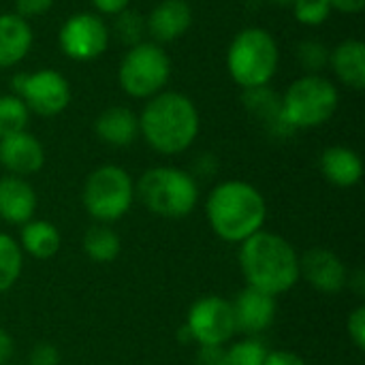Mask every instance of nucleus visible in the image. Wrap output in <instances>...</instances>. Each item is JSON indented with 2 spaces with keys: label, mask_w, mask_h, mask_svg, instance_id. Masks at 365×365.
I'll return each mask as SVG.
<instances>
[{
  "label": "nucleus",
  "mask_w": 365,
  "mask_h": 365,
  "mask_svg": "<svg viewBox=\"0 0 365 365\" xmlns=\"http://www.w3.org/2000/svg\"><path fill=\"white\" fill-rule=\"evenodd\" d=\"M192 26V6L186 0H160L145 19V32L154 43H173Z\"/></svg>",
  "instance_id": "15"
},
{
  "label": "nucleus",
  "mask_w": 365,
  "mask_h": 365,
  "mask_svg": "<svg viewBox=\"0 0 365 365\" xmlns=\"http://www.w3.org/2000/svg\"><path fill=\"white\" fill-rule=\"evenodd\" d=\"M113 34L115 38L126 45V47H135L139 43H143V36H145V19L141 17L139 11L135 9H126L122 13L115 15L113 19Z\"/></svg>",
  "instance_id": "27"
},
{
  "label": "nucleus",
  "mask_w": 365,
  "mask_h": 365,
  "mask_svg": "<svg viewBox=\"0 0 365 365\" xmlns=\"http://www.w3.org/2000/svg\"><path fill=\"white\" fill-rule=\"evenodd\" d=\"M32 26L17 13H0V68L19 64L32 49Z\"/></svg>",
  "instance_id": "19"
},
{
  "label": "nucleus",
  "mask_w": 365,
  "mask_h": 365,
  "mask_svg": "<svg viewBox=\"0 0 365 365\" xmlns=\"http://www.w3.org/2000/svg\"><path fill=\"white\" fill-rule=\"evenodd\" d=\"M205 218L220 240L242 244L263 231L267 220V203L257 186L244 180H227L214 186L207 195Z\"/></svg>",
  "instance_id": "2"
},
{
  "label": "nucleus",
  "mask_w": 365,
  "mask_h": 365,
  "mask_svg": "<svg viewBox=\"0 0 365 365\" xmlns=\"http://www.w3.org/2000/svg\"><path fill=\"white\" fill-rule=\"evenodd\" d=\"M109 38L111 32L105 19L86 11L71 15L58 32V45L62 53L75 62H90L101 58L109 47Z\"/></svg>",
  "instance_id": "11"
},
{
  "label": "nucleus",
  "mask_w": 365,
  "mask_h": 365,
  "mask_svg": "<svg viewBox=\"0 0 365 365\" xmlns=\"http://www.w3.org/2000/svg\"><path fill=\"white\" fill-rule=\"evenodd\" d=\"M53 6V0H15V11L24 19L41 17Z\"/></svg>",
  "instance_id": "32"
},
{
  "label": "nucleus",
  "mask_w": 365,
  "mask_h": 365,
  "mask_svg": "<svg viewBox=\"0 0 365 365\" xmlns=\"http://www.w3.org/2000/svg\"><path fill=\"white\" fill-rule=\"evenodd\" d=\"M284 122L293 130L317 128L329 122L338 109L340 94L336 83L323 75H304L295 79L280 96Z\"/></svg>",
  "instance_id": "6"
},
{
  "label": "nucleus",
  "mask_w": 365,
  "mask_h": 365,
  "mask_svg": "<svg viewBox=\"0 0 365 365\" xmlns=\"http://www.w3.org/2000/svg\"><path fill=\"white\" fill-rule=\"evenodd\" d=\"M94 133L103 143L111 148H128L139 137V115L122 105L109 107L98 113Z\"/></svg>",
  "instance_id": "18"
},
{
  "label": "nucleus",
  "mask_w": 365,
  "mask_h": 365,
  "mask_svg": "<svg viewBox=\"0 0 365 365\" xmlns=\"http://www.w3.org/2000/svg\"><path fill=\"white\" fill-rule=\"evenodd\" d=\"M182 334L184 340L197 342L199 346H225L237 334L231 302L220 295L197 299L188 310Z\"/></svg>",
  "instance_id": "10"
},
{
  "label": "nucleus",
  "mask_w": 365,
  "mask_h": 365,
  "mask_svg": "<svg viewBox=\"0 0 365 365\" xmlns=\"http://www.w3.org/2000/svg\"><path fill=\"white\" fill-rule=\"evenodd\" d=\"M83 252L94 263H113L122 252V240L109 225H94L83 235Z\"/></svg>",
  "instance_id": "23"
},
{
  "label": "nucleus",
  "mask_w": 365,
  "mask_h": 365,
  "mask_svg": "<svg viewBox=\"0 0 365 365\" xmlns=\"http://www.w3.org/2000/svg\"><path fill=\"white\" fill-rule=\"evenodd\" d=\"M13 94L24 101L30 113H36L41 118L60 115L68 107L73 96L68 79L53 68L15 75Z\"/></svg>",
  "instance_id": "9"
},
{
  "label": "nucleus",
  "mask_w": 365,
  "mask_h": 365,
  "mask_svg": "<svg viewBox=\"0 0 365 365\" xmlns=\"http://www.w3.org/2000/svg\"><path fill=\"white\" fill-rule=\"evenodd\" d=\"M28 365H60V351L51 342H38L30 351Z\"/></svg>",
  "instance_id": "31"
},
{
  "label": "nucleus",
  "mask_w": 365,
  "mask_h": 365,
  "mask_svg": "<svg viewBox=\"0 0 365 365\" xmlns=\"http://www.w3.org/2000/svg\"><path fill=\"white\" fill-rule=\"evenodd\" d=\"M13 353H15V342H13L11 334L0 329V365L11 364Z\"/></svg>",
  "instance_id": "37"
},
{
  "label": "nucleus",
  "mask_w": 365,
  "mask_h": 365,
  "mask_svg": "<svg viewBox=\"0 0 365 365\" xmlns=\"http://www.w3.org/2000/svg\"><path fill=\"white\" fill-rule=\"evenodd\" d=\"M267 353V346L259 338H244L225 349L222 365H263Z\"/></svg>",
  "instance_id": "26"
},
{
  "label": "nucleus",
  "mask_w": 365,
  "mask_h": 365,
  "mask_svg": "<svg viewBox=\"0 0 365 365\" xmlns=\"http://www.w3.org/2000/svg\"><path fill=\"white\" fill-rule=\"evenodd\" d=\"M346 329H349V338L355 344L357 351L365 349V306H357L349 321H346Z\"/></svg>",
  "instance_id": "30"
},
{
  "label": "nucleus",
  "mask_w": 365,
  "mask_h": 365,
  "mask_svg": "<svg viewBox=\"0 0 365 365\" xmlns=\"http://www.w3.org/2000/svg\"><path fill=\"white\" fill-rule=\"evenodd\" d=\"M30 122V111L24 101L15 94L0 96V139L26 130Z\"/></svg>",
  "instance_id": "25"
},
{
  "label": "nucleus",
  "mask_w": 365,
  "mask_h": 365,
  "mask_svg": "<svg viewBox=\"0 0 365 365\" xmlns=\"http://www.w3.org/2000/svg\"><path fill=\"white\" fill-rule=\"evenodd\" d=\"M36 192L26 178H0V220L9 225H26L36 212Z\"/></svg>",
  "instance_id": "16"
},
{
  "label": "nucleus",
  "mask_w": 365,
  "mask_h": 365,
  "mask_svg": "<svg viewBox=\"0 0 365 365\" xmlns=\"http://www.w3.org/2000/svg\"><path fill=\"white\" fill-rule=\"evenodd\" d=\"M242 101H244L246 111H248L259 124H263V128H265L269 135H274V137H289V135L295 133V130L284 122L280 96H278L269 86L244 90Z\"/></svg>",
  "instance_id": "17"
},
{
  "label": "nucleus",
  "mask_w": 365,
  "mask_h": 365,
  "mask_svg": "<svg viewBox=\"0 0 365 365\" xmlns=\"http://www.w3.org/2000/svg\"><path fill=\"white\" fill-rule=\"evenodd\" d=\"M263 365H308L299 355L291 353V351H274L267 353V359Z\"/></svg>",
  "instance_id": "34"
},
{
  "label": "nucleus",
  "mask_w": 365,
  "mask_h": 365,
  "mask_svg": "<svg viewBox=\"0 0 365 365\" xmlns=\"http://www.w3.org/2000/svg\"><path fill=\"white\" fill-rule=\"evenodd\" d=\"M231 308L235 319V331L244 334L246 338H257L259 334L267 331L274 325L278 312L276 297L252 287L242 289L231 302Z\"/></svg>",
  "instance_id": "13"
},
{
  "label": "nucleus",
  "mask_w": 365,
  "mask_h": 365,
  "mask_svg": "<svg viewBox=\"0 0 365 365\" xmlns=\"http://www.w3.org/2000/svg\"><path fill=\"white\" fill-rule=\"evenodd\" d=\"M240 269L248 287L267 295H282L299 280V255L278 233L259 231L240 244Z\"/></svg>",
  "instance_id": "3"
},
{
  "label": "nucleus",
  "mask_w": 365,
  "mask_h": 365,
  "mask_svg": "<svg viewBox=\"0 0 365 365\" xmlns=\"http://www.w3.org/2000/svg\"><path fill=\"white\" fill-rule=\"evenodd\" d=\"M19 248L32 259L47 261L58 255L62 237L53 222L49 220H28L19 231Z\"/></svg>",
  "instance_id": "22"
},
{
  "label": "nucleus",
  "mask_w": 365,
  "mask_h": 365,
  "mask_svg": "<svg viewBox=\"0 0 365 365\" xmlns=\"http://www.w3.org/2000/svg\"><path fill=\"white\" fill-rule=\"evenodd\" d=\"M90 2L98 15H111V17H115L118 13L130 6V0H90Z\"/></svg>",
  "instance_id": "33"
},
{
  "label": "nucleus",
  "mask_w": 365,
  "mask_h": 365,
  "mask_svg": "<svg viewBox=\"0 0 365 365\" xmlns=\"http://www.w3.org/2000/svg\"><path fill=\"white\" fill-rule=\"evenodd\" d=\"M321 173L323 178L338 188H353L364 178L361 156L346 145H331L321 154Z\"/></svg>",
  "instance_id": "20"
},
{
  "label": "nucleus",
  "mask_w": 365,
  "mask_h": 365,
  "mask_svg": "<svg viewBox=\"0 0 365 365\" xmlns=\"http://www.w3.org/2000/svg\"><path fill=\"white\" fill-rule=\"evenodd\" d=\"M24 269V252L19 244L6 235L0 233V293L9 291L21 276Z\"/></svg>",
  "instance_id": "24"
},
{
  "label": "nucleus",
  "mask_w": 365,
  "mask_h": 365,
  "mask_svg": "<svg viewBox=\"0 0 365 365\" xmlns=\"http://www.w3.org/2000/svg\"><path fill=\"white\" fill-rule=\"evenodd\" d=\"M201 128V118L195 101L182 92L163 90L148 98L139 113V135L145 143L163 154L175 156L186 152Z\"/></svg>",
  "instance_id": "1"
},
{
  "label": "nucleus",
  "mask_w": 365,
  "mask_h": 365,
  "mask_svg": "<svg viewBox=\"0 0 365 365\" xmlns=\"http://www.w3.org/2000/svg\"><path fill=\"white\" fill-rule=\"evenodd\" d=\"M171 79V58L154 41L128 47L118 66V83L130 98H152L160 94Z\"/></svg>",
  "instance_id": "8"
},
{
  "label": "nucleus",
  "mask_w": 365,
  "mask_h": 365,
  "mask_svg": "<svg viewBox=\"0 0 365 365\" xmlns=\"http://www.w3.org/2000/svg\"><path fill=\"white\" fill-rule=\"evenodd\" d=\"M135 199L160 218L178 220L195 212L199 186L192 173L178 167H152L135 184Z\"/></svg>",
  "instance_id": "4"
},
{
  "label": "nucleus",
  "mask_w": 365,
  "mask_h": 365,
  "mask_svg": "<svg viewBox=\"0 0 365 365\" xmlns=\"http://www.w3.org/2000/svg\"><path fill=\"white\" fill-rule=\"evenodd\" d=\"M329 6L344 15H359L365 9V0H329Z\"/></svg>",
  "instance_id": "36"
},
{
  "label": "nucleus",
  "mask_w": 365,
  "mask_h": 365,
  "mask_svg": "<svg viewBox=\"0 0 365 365\" xmlns=\"http://www.w3.org/2000/svg\"><path fill=\"white\" fill-rule=\"evenodd\" d=\"M278 64V43L269 30L259 26L240 30L227 49V71L242 90L269 86Z\"/></svg>",
  "instance_id": "5"
},
{
  "label": "nucleus",
  "mask_w": 365,
  "mask_h": 365,
  "mask_svg": "<svg viewBox=\"0 0 365 365\" xmlns=\"http://www.w3.org/2000/svg\"><path fill=\"white\" fill-rule=\"evenodd\" d=\"M6 365H19V364H6Z\"/></svg>",
  "instance_id": "39"
},
{
  "label": "nucleus",
  "mask_w": 365,
  "mask_h": 365,
  "mask_svg": "<svg viewBox=\"0 0 365 365\" xmlns=\"http://www.w3.org/2000/svg\"><path fill=\"white\" fill-rule=\"evenodd\" d=\"M0 165L6 169L9 175H34L45 165V148L28 130L9 135L0 139Z\"/></svg>",
  "instance_id": "14"
},
{
  "label": "nucleus",
  "mask_w": 365,
  "mask_h": 365,
  "mask_svg": "<svg viewBox=\"0 0 365 365\" xmlns=\"http://www.w3.org/2000/svg\"><path fill=\"white\" fill-rule=\"evenodd\" d=\"M291 9L295 19L304 26H321L331 15L329 0H295Z\"/></svg>",
  "instance_id": "29"
},
{
  "label": "nucleus",
  "mask_w": 365,
  "mask_h": 365,
  "mask_svg": "<svg viewBox=\"0 0 365 365\" xmlns=\"http://www.w3.org/2000/svg\"><path fill=\"white\" fill-rule=\"evenodd\" d=\"M135 201V182L130 173L118 165L96 167L83 182L81 203L101 225L124 218Z\"/></svg>",
  "instance_id": "7"
},
{
  "label": "nucleus",
  "mask_w": 365,
  "mask_h": 365,
  "mask_svg": "<svg viewBox=\"0 0 365 365\" xmlns=\"http://www.w3.org/2000/svg\"><path fill=\"white\" fill-rule=\"evenodd\" d=\"M269 2L272 4H278V6H289V9L295 4V0H269Z\"/></svg>",
  "instance_id": "38"
},
{
  "label": "nucleus",
  "mask_w": 365,
  "mask_h": 365,
  "mask_svg": "<svg viewBox=\"0 0 365 365\" xmlns=\"http://www.w3.org/2000/svg\"><path fill=\"white\" fill-rule=\"evenodd\" d=\"M329 66L336 77L351 90L365 88V43L359 38H346L329 53Z\"/></svg>",
  "instance_id": "21"
},
{
  "label": "nucleus",
  "mask_w": 365,
  "mask_h": 365,
  "mask_svg": "<svg viewBox=\"0 0 365 365\" xmlns=\"http://www.w3.org/2000/svg\"><path fill=\"white\" fill-rule=\"evenodd\" d=\"M222 353H225V346H201V351L197 355V364L222 365Z\"/></svg>",
  "instance_id": "35"
},
{
  "label": "nucleus",
  "mask_w": 365,
  "mask_h": 365,
  "mask_svg": "<svg viewBox=\"0 0 365 365\" xmlns=\"http://www.w3.org/2000/svg\"><path fill=\"white\" fill-rule=\"evenodd\" d=\"M349 276L351 274L344 261L327 248H312L299 257V278H304L319 293L338 295L346 289Z\"/></svg>",
  "instance_id": "12"
},
{
  "label": "nucleus",
  "mask_w": 365,
  "mask_h": 365,
  "mask_svg": "<svg viewBox=\"0 0 365 365\" xmlns=\"http://www.w3.org/2000/svg\"><path fill=\"white\" fill-rule=\"evenodd\" d=\"M329 47L317 38H306L295 47V58L306 75H321V71L329 66Z\"/></svg>",
  "instance_id": "28"
}]
</instances>
